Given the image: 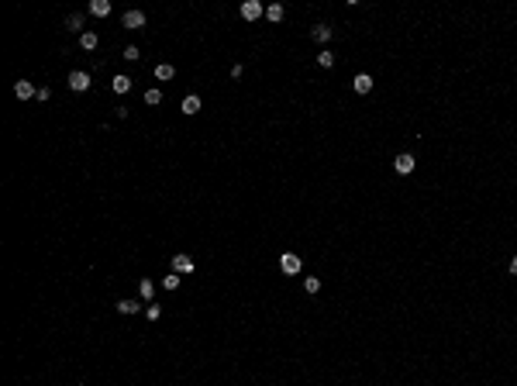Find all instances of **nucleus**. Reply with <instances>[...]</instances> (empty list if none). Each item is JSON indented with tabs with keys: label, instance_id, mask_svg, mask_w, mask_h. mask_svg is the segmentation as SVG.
I'll list each match as a JSON object with an SVG mask.
<instances>
[{
	"label": "nucleus",
	"instance_id": "obj_1",
	"mask_svg": "<svg viewBox=\"0 0 517 386\" xmlns=\"http://www.w3.org/2000/svg\"><path fill=\"white\" fill-rule=\"evenodd\" d=\"M414 165H417V162H414V155H410V152H400L397 159H393V169H397L400 176H410V172H414Z\"/></svg>",
	"mask_w": 517,
	"mask_h": 386
},
{
	"label": "nucleus",
	"instance_id": "obj_2",
	"mask_svg": "<svg viewBox=\"0 0 517 386\" xmlns=\"http://www.w3.org/2000/svg\"><path fill=\"white\" fill-rule=\"evenodd\" d=\"M262 14H266V7H262L259 0H245V3H241V17H245V21H259Z\"/></svg>",
	"mask_w": 517,
	"mask_h": 386
},
{
	"label": "nucleus",
	"instance_id": "obj_3",
	"mask_svg": "<svg viewBox=\"0 0 517 386\" xmlns=\"http://www.w3.org/2000/svg\"><path fill=\"white\" fill-rule=\"evenodd\" d=\"M69 90H76V93L90 90V73H83V69H73V73H69Z\"/></svg>",
	"mask_w": 517,
	"mask_h": 386
},
{
	"label": "nucleus",
	"instance_id": "obj_4",
	"mask_svg": "<svg viewBox=\"0 0 517 386\" xmlns=\"http://www.w3.org/2000/svg\"><path fill=\"white\" fill-rule=\"evenodd\" d=\"M300 266H303V262H300V255H293V252H287V255L280 259V269H283L287 276H296V273H300Z\"/></svg>",
	"mask_w": 517,
	"mask_h": 386
},
{
	"label": "nucleus",
	"instance_id": "obj_5",
	"mask_svg": "<svg viewBox=\"0 0 517 386\" xmlns=\"http://www.w3.org/2000/svg\"><path fill=\"white\" fill-rule=\"evenodd\" d=\"M35 93H38V86H31L28 79H17L14 83V97L17 100H35Z\"/></svg>",
	"mask_w": 517,
	"mask_h": 386
},
{
	"label": "nucleus",
	"instance_id": "obj_6",
	"mask_svg": "<svg viewBox=\"0 0 517 386\" xmlns=\"http://www.w3.org/2000/svg\"><path fill=\"white\" fill-rule=\"evenodd\" d=\"M121 24L131 28V31H138V28H145V14H142V10H128V14L121 17Z\"/></svg>",
	"mask_w": 517,
	"mask_h": 386
},
{
	"label": "nucleus",
	"instance_id": "obj_7",
	"mask_svg": "<svg viewBox=\"0 0 517 386\" xmlns=\"http://www.w3.org/2000/svg\"><path fill=\"white\" fill-rule=\"evenodd\" d=\"M172 273H193V259L186 255V252H179V255H172Z\"/></svg>",
	"mask_w": 517,
	"mask_h": 386
},
{
	"label": "nucleus",
	"instance_id": "obj_8",
	"mask_svg": "<svg viewBox=\"0 0 517 386\" xmlns=\"http://www.w3.org/2000/svg\"><path fill=\"white\" fill-rule=\"evenodd\" d=\"M352 90H355V93H369L372 90V76L369 73H359V76L352 79Z\"/></svg>",
	"mask_w": 517,
	"mask_h": 386
},
{
	"label": "nucleus",
	"instance_id": "obj_9",
	"mask_svg": "<svg viewBox=\"0 0 517 386\" xmlns=\"http://www.w3.org/2000/svg\"><path fill=\"white\" fill-rule=\"evenodd\" d=\"M90 14L93 17H107L111 14V0H90Z\"/></svg>",
	"mask_w": 517,
	"mask_h": 386
},
{
	"label": "nucleus",
	"instance_id": "obj_10",
	"mask_svg": "<svg viewBox=\"0 0 517 386\" xmlns=\"http://www.w3.org/2000/svg\"><path fill=\"white\" fill-rule=\"evenodd\" d=\"M310 35H314V42L328 45V38H331V28H328V24H314V31H310Z\"/></svg>",
	"mask_w": 517,
	"mask_h": 386
},
{
	"label": "nucleus",
	"instance_id": "obj_11",
	"mask_svg": "<svg viewBox=\"0 0 517 386\" xmlns=\"http://www.w3.org/2000/svg\"><path fill=\"white\" fill-rule=\"evenodd\" d=\"M197 110H200V97H197V93L183 97V114H197Z\"/></svg>",
	"mask_w": 517,
	"mask_h": 386
},
{
	"label": "nucleus",
	"instance_id": "obj_12",
	"mask_svg": "<svg viewBox=\"0 0 517 386\" xmlns=\"http://www.w3.org/2000/svg\"><path fill=\"white\" fill-rule=\"evenodd\" d=\"M172 73H176V69H172L169 62H159V66H155V79H172Z\"/></svg>",
	"mask_w": 517,
	"mask_h": 386
},
{
	"label": "nucleus",
	"instance_id": "obj_13",
	"mask_svg": "<svg viewBox=\"0 0 517 386\" xmlns=\"http://www.w3.org/2000/svg\"><path fill=\"white\" fill-rule=\"evenodd\" d=\"M138 293H142V300H152V297H155V283H152V279H142Z\"/></svg>",
	"mask_w": 517,
	"mask_h": 386
},
{
	"label": "nucleus",
	"instance_id": "obj_14",
	"mask_svg": "<svg viewBox=\"0 0 517 386\" xmlns=\"http://www.w3.org/2000/svg\"><path fill=\"white\" fill-rule=\"evenodd\" d=\"M266 17L269 21H283V3H269L266 7Z\"/></svg>",
	"mask_w": 517,
	"mask_h": 386
},
{
	"label": "nucleus",
	"instance_id": "obj_15",
	"mask_svg": "<svg viewBox=\"0 0 517 386\" xmlns=\"http://www.w3.org/2000/svg\"><path fill=\"white\" fill-rule=\"evenodd\" d=\"M79 45H83L86 52H90V49H97V35H93V31H83V35H79Z\"/></svg>",
	"mask_w": 517,
	"mask_h": 386
},
{
	"label": "nucleus",
	"instance_id": "obj_16",
	"mask_svg": "<svg viewBox=\"0 0 517 386\" xmlns=\"http://www.w3.org/2000/svg\"><path fill=\"white\" fill-rule=\"evenodd\" d=\"M317 66H324V69H331V66H335V55H331L328 49H321V52H317Z\"/></svg>",
	"mask_w": 517,
	"mask_h": 386
},
{
	"label": "nucleus",
	"instance_id": "obj_17",
	"mask_svg": "<svg viewBox=\"0 0 517 386\" xmlns=\"http://www.w3.org/2000/svg\"><path fill=\"white\" fill-rule=\"evenodd\" d=\"M131 90V79L128 76H114V93H128Z\"/></svg>",
	"mask_w": 517,
	"mask_h": 386
},
{
	"label": "nucleus",
	"instance_id": "obj_18",
	"mask_svg": "<svg viewBox=\"0 0 517 386\" xmlns=\"http://www.w3.org/2000/svg\"><path fill=\"white\" fill-rule=\"evenodd\" d=\"M162 290H169V293H172V290H179V273L166 276V279H162Z\"/></svg>",
	"mask_w": 517,
	"mask_h": 386
},
{
	"label": "nucleus",
	"instance_id": "obj_19",
	"mask_svg": "<svg viewBox=\"0 0 517 386\" xmlns=\"http://www.w3.org/2000/svg\"><path fill=\"white\" fill-rule=\"evenodd\" d=\"M66 28H69V31H79V28H83V14H69V17H66Z\"/></svg>",
	"mask_w": 517,
	"mask_h": 386
},
{
	"label": "nucleus",
	"instance_id": "obj_20",
	"mask_svg": "<svg viewBox=\"0 0 517 386\" xmlns=\"http://www.w3.org/2000/svg\"><path fill=\"white\" fill-rule=\"evenodd\" d=\"M303 290H307V293H317V290H321V279H317V276H307V279H303Z\"/></svg>",
	"mask_w": 517,
	"mask_h": 386
},
{
	"label": "nucleus",
	"instance_id": "obj_21",
	"mask_svg": "<svg viewBox=\"0 0 517 386\" xmlns=\"http://www.w3.org/2000/svg\"><path fill=\"white\" fill-rule=\"evenodd\" d=\"M117 310H121V314H135L138 304H135V300H117Z\"/></svg>",
	"mask_w": 517,
	"mask_h": 386
},
{
	"label": "nucleus",
	"instance_id": "obj_22",
	"mask_svg": "<svg viewBox=\"0 0 517 386\" xmlns=\"http://www.w3.org/2000/svg\"><path fill=\"white\" fill-rule=\"evenodd\" d=\"M145 104H162V93L159 90H145Z\"/></svg>",
	"mask_w": 517,
	"mask_h": 386
},
{
	"label": "nucleus",
	"instance_id": "obj_23",
	"mask_svg": "<svg viewBox=\"0 0 517 386\" xmlns=\"http://www.w3.org/2000/svg\"><path fill=\"white\" fill-rule=\"evenodd\" d=\"M121 55H124V59H128V62H135V59H138V55H142V52H138V49H135V45H128V49H124V52H121Z\"/></svg>",
	"mask_w": 517,
	"mask_h": 386
},
{
	"label": "nucleus",
	"instance_id": "obj_24",
	"mask_svg": "<svg viewBox=\"0 0 517 386\" xmlns=\"http://www.w3.org/2000/svg\"><path fill=\"white\" fill-rule=\"evenodd\" d=\"M159 314H162V307H159V304H152V307L145 310V317H148V321H159Z\"/></svg>",
	"mask_w": 517,
	"mask_h": 386
},
{
	"label": "nucleus",
	"instance_id": "obj_25",
	"mask_svg": "<svg viewBox=\"0 0 517 386\" xmlns=\"http://www.w3.org/2000/svg\"><path fill=\"white\" fill-rule=\"evenodd\" d=\"M49 97H52V90H49V86H38V93H35V100H49Z\"/></svg>",
	"mask_w": 517,
	"mask_h": 386
},
{
	"label": "nucleus",
	"instance_id": "obj_26",
	"mask_svg": "<svg viewBox=\"0 0 517 386\" xmlns=\"http://www.w3.org/2000/svg\"><path fill=\"white\" fill-rule=\"evenodd\" d=\"M511 276H517V255L511 259Z\"/></svg>",
	"mask_w": 517,
	"mask_h": 386
}]
</instances>
